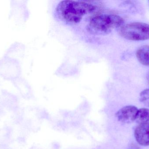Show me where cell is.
I'll list each match as a JSON object with an SVG mask.
<instances>
[{"label": "cell", "instance_id": "1", "mask_svg": "<svg viewBox=\"0 0 149 149\" xmlns=\"http://www.w3.org/2000/svg\"><path fill=\"white\" fill-rule=\"evenodd\" d=\"M96 7L88 1H61L56 9L57 17L64 22L76 24L84 16L94 12Z\"/></svg>", "mask_w": 149, "mask_h": 149}, {"label": "cell", "instance_id": "2", "mask_svg": "<svg viewBox=\"0 0 149 149\" xmlns=\"http://www.w3.org/2000/svg\"><path fill=\"white\" fill-rule=\"evenodd\" d=\"M124 20L116 15L102 14L93 17L87 26V29L94 35H106L116 28H120Z\"/></svg>", "mask_w": 149, "mask_h": 149}, {"label": "cell", "instance_id": "3", "mask_svg": "<svg viewBox=\"0 0 149 149\" xmlns=\"http://www.w3.org/2000/svg\"><path fill=\"white\" fill-rule=\"evenodd\" d=\"M119 34L128 40L141 41L149 39V24L133 22L120 27Z\"/></svg>", "mask_w": 149, "mask_h": 149}, {"label": "cell", "instance_id": "4", "mask_svg": "<svg viewBox=\"0 0 149 149\" xmlns=\"http://www.w3.org/2000/svg\"><path fill=\"white\" fill-rule=\"evenodd\" d=\"M138 111V108L134 106H126L120 109L116 114V116L120 122L130 123L136 120Z\"/></svg>", "mask_w": 149, "mask_h": 149}, {"label": "cell", "instance_id": "5", "mask_svg": "<svg viewBox=\"0 0 149 149\" xmlns=\"http://www.w3.org/2000/svg\"><path fill=\"white\" fill-rule=\"evenodd\" d=\"M134 135L139 144L143 146H149V122L138 125L135 130Z\"/></svg>", "mask_w": 149, "mask_h": 149}, {"label": "cell", "instance_id": "6", "mask_svg": "<svg viewBox=\"0 0 149 149\" xmlns=\"http://www.w3.org/2000/svg\"><path fill=\"white\" fill-rule=\"evenodd\" d=\"M136 57L139 62L145 66H149V45H143L136 52Z\"/></svg>", "mask_w": 149, "mask_h": 149}, {"label": "cell", "instance_id": "7", "mask_svg": "<svg viewBox=\"0 0 149 149\" xmlns=\"http://www.w3.org/2000/svg\"><path fill=\"white\" fill-rule=\"evenodd\" d=\"M136 120L140 124L149 122V109L141 108L138 110Z\"/></svg>", "mask_w": 149, "mask_h": 149}, {"label": "cell", "instance_id": "8", "mask_svg": "<svg viewBox=\"0 0 149 149\" xmlns=\"http://www.w3.org/2000/svg\"><path fill=\"white\" fill-rule=\"evenodd\" d=\"M140 100L142 103L149 107V88L143 90L141 93Z\"/></svg>", "mask_w": 149, "mask_h": 149}, {"label": "cell", "instance_id": "9", "mask_svg": "<svg viewBox=\"0 0 149 149\" xmlns=\"http://www.w3.org/2000/svg\"><path fill=\"white\" fill-rule=\"evenodd\" d=\"M147 79H148V81L149 83V73L148 74V77H147Z\"/></svg>", "mask_w": 149, "mask_h": 149}]
</instances>
